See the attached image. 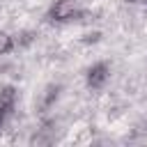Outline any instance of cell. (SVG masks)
I'll return each instance as SVG.
<instances>
[{
    "label": "cell",
    "instance_id": "6da1fadb",
    "mask_svg": "<svg viewBox=\"0 0 147 147\" xmlns=\"http://www.w3.org/2000/svg\"><path fill=\"white\" fill-rule=\"evenodd\" d=\"M78 2L80 0H55L48 9V18L51 21H57V23H64V21H78L83 16V11L78 9Z\"/></svg>",
    "mask_w": 147,
    "mask_h": 147
},
{
    "label": "cell",
    "instance_id": "7a4b0ae2",
    "mask_svg": "<svg viewBox=\"0 0 147 147\" xmlns=\"http://www.w3.org/2000/svg\"><path fill=\"white\" fill-rule=\"evenodd\" d=\"M110 78V67L108 62H96L87 69V87L90 90H101Z\"/></svg>",
    "mask_w": 147,
    "mask_h": 147
},
{
    "label": "cell",
    "instance_id": "3957f363",
    "mask_svg": "<svg viewBox=\"0 0 147 147\" xmlns=\"http://www.w3.org/2000/svg\"><path fill=\"white\" fill-rule=\"evenodd\" d=\"M60 92H62V85H60V83H51V85H46V87H44V92L39 94V101L34 103V108H37L39 113H46V110L57 101Z\"/></svg>",
    "mask_w": 147,
    "mask_h": 147
},
{
    "label": "cell",
    "instance_id": "277c9868",
    "mask_svg": "<svg viewBox=\"0 0 147 147\" xmlns=\"http://www.w3.org/2000/svg\"><path fill=\"white\" fill-rule=\"evenodd\" d=\"M0 106L11 110L16 106V87L14 85H2L0 87Z\"/></svg>",
    "mask_w": 147,
    "mask_h": 147
},
{
    "label": "cell",
    "instance_id": "5b68a950",
    "mask_svg": "<svg viewBox=\"0 0 147 147\" xmlns=\"http://www.w3.org/2000/svg\"><path fill=\"white\" fill-rule=\"evenodd\" d=\"M11 39H14V48H28V46L37 39V32H34V30H21V32H16Z\"/></svg>",
    "mask_w": 147,
    "mask_h": 147
},
{
    "label": "cell",
    "instance_id": "8992f818",
    "mask_svg": "<svg viewBox=\"0 0 147 147\" xmlns=\"http://www.w3.org/2000/svg\"><path fill=\"white\" fill-rule=\"evenodd\" d=\"M9 51H14V39H11V34L0 30V55H7Z\"/></svg>",
    "mask_w": 147,
    "mask_h": 147
},
{
    "label": "cell",
    "instance_id": "52a82bcc",
    "mask_svg": "<svg viewBox=\"0 0 147 147\" xmlns=\"http://www.w3.org/2000/svg\"><path fill=\"white\" fill-rule=\"evenodd\" d=\"M101 39V32H87L85 37H83V44H94V41H99Z\"/></svg>",
    "mask_w": 147,
    "mask_h": 147
},
{
    "label": "cell",
    "instance_id": "ba28073f",
    "mask_svg": "<svg viewBox=\"0 0 147 147\" xmlns=\"http://www.w3.org/2000/svg\"><path fill=\"white\" fill-rule=\"evenodd\" d=\"M9 113H11V110H7V108H2V106H0V126L5 124V119H7V115H9Z\"/></svg>",
    "mask_w": 147,
    "mask_h": 147
},
{
    "label": "cell",
    "instance_id": "9c48e42d",
    "mask_svg": "<svg viewBox=\"0 0 147 147\" xmlns=\"http://www.w3.org/2000/svg\"><path fill=\"white\" fill-rule=\"evenodd\" d=\"M126 2H131V5H145L147 0H126Z\"/></svg>",
    "mask_w": 147,
    "mask_h": 147
}]
</instances>
